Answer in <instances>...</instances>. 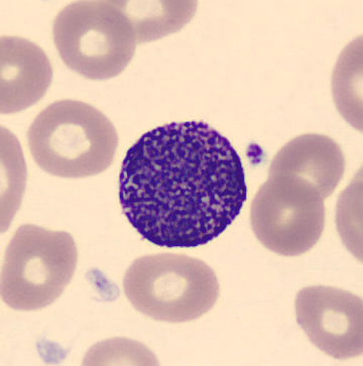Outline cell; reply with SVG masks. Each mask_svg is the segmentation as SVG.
<instances>
[{
	"label": "cell",
	"mask_w": 363,
	"mask_h": 366,
	"mask_svg": "<svg viewBox=\"0 0 363 366\" xmlns=\"http://www.w3.org/2000/svg\"><path fill=\"white\" fill-rule=\"evenodd\" d=\"M119 202L142 238L161 247L195 248L222 234L247 197L232 142L203 122H171L127 151Z\"/></svg>",
	"instance_id": "1"
},
{
	"label": "cell",
	"mask_w": 363,
	"mask_h": 366,
	"mask_svg": "<svg viewBox=\"0 0 363 366\" xmlns=\"http://www.w3.org/2000/svg\"><path fill=\"white\" fill-rule=\"evenodd\" d=\"M36 164L51 176L81 179L106 171L119 146L112 122L97 108L60 100L41 110L28 132Z\"/></svg>",
	"instance_id": "2"
},
{
	"label": "cell",
	"mask_w": 363,
	"mask_h": 366,
	"mask_svg": "<svg viewBox=\"0 0 363 366\" xmlns=\"http://www.w3.org/2000/svg\"><path fill=\"white\" fill-rule=\"evenodd\" d=\"M54 43L67 67L90 80L116 77L139 40L127 1H74L59 12Z\"/></svg>",
	"instance_id": "3"
},
{
	"label": "cell",
	"mask_w": 363,
	"mask_h": 366,
	"mask_svg": "<svg viewBox=\"0 0 363 366\" xmlns=\"http://www.w3.org/2000/svg\"><path fill=\"white\" fill-rule=\"evenodd\" d=\"M125 297L144 315L168 323L196 320L214 307L220 287L203 260L185 254L139 257L124 277Z\"/></svg>",
	"instance_id": "4"
},
{
	"label": "cell",
	"mask_w": 363,
	"mask_h": 366,
	"mask_svg": "<svg viewBox=\"0 0 363 366\" xmlns=\"http://www.w3.org/2000/svg\"><path fill=\"white\" fill-rule=\"evenodd\" d=\"M77 247L64 231L26 224L14 233L1 267L2 301L19 311L46 308L74 276Z\"/></svg>",
	"instance_id": "5"
},
{
	"label": "cell",
	"mask_w": 363,
	"mask_h": 366,
	"mask_svg": "<svg viewBox=\"0 0 363 366\" xmlns=\"http://www.w3.org/2000/svg\"><path fill=\"white\" fill-rule=\"evenodd\" d=\"M325 197L296 177L269 175L250 208V224L264 247L284 257L314 247L325 227Z\"/></svg>",
	"instance_id": "6"
},
{
	"label": "cell",
	"mask_w": 363,
	"mask_h": 366,
	"mask_svg": "<svg viewBox=\"0 0 363 366\" xmlns=\"http://www.w3.org/2000/svg\"><path fill=\"white\" fill-rule=\"evenodd\" d=\"M297 322L321 351L345 360L363 352V304L357 295L337 287L316 286L297 295Z\"/></svg>",
	"instance_id": "7"
},
{
	"label": "cell",
	"mask_w": 363,
	"mask_h": 366,
	"mask_svg": "<svg viewBox=\"0 0 363 366\" xmlns=\"http://www.w3.org/2000/svg\"><path fill=\"white\" fill-rule=\"evenodd\" d=\"M0 110L11 114L26 109L46 94L53 68L45 51L26 39L2 36Z\"/></svg>",
	"instance_id": "8"
},
{
	"label": "cell",
	"mask_w": 363,
	"mask_h": 366,
	"mask_svg": "<svg viewBox=\"0 0 363 366\" xmlns=\"http://www.w3.org/2000/svg\"><path fill=\"white\" fill-rule=\"evenodd\" d=\"M345 158L339 144L321 134H304L279 149L269 175L296 177L329 197L344 175Z\"/></svg>",
	"instance_id": "9"
}]
</instances>
